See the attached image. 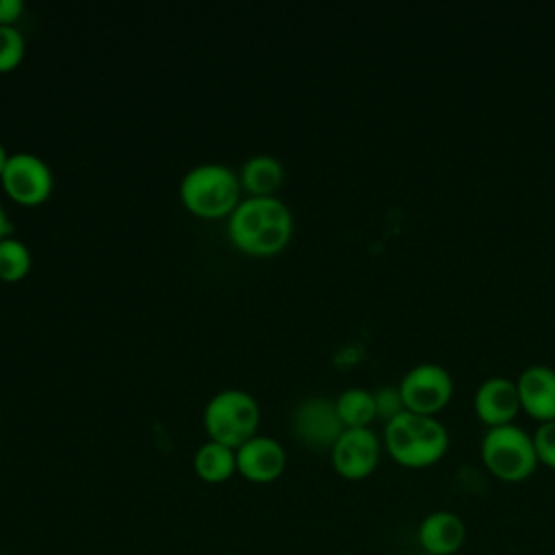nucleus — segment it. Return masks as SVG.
I'll use <instances>...</instances> for the list:
<instances>
[{
	"label": "nucleus",
	"instance_id": "4468645a",
	"mask_svg": "<svg viewBox=\"0 0 555 555\" xmlns=\"http://www.w3.org/2000/svg\"><path fill=\"white\" fill-rule=\"evenodd\" d=\"M238 180L249 195H275L284 180V165L271 154H254L243 163Z\"/></svg>",
	"mask_w": 555,
	"mask_h": 555
},
{
	"label": "nucleus",
	"instance_id": "6e6552de",
	"mask_svg": "<svg viewBox=\"0 0 555 555\" xmlns=\"http://www.w3.org/2000/svg\"><path fill=\"white\" fill-rule=\"evenodd\" d=\"M382 442L371 427H345L330 449L334 470L345 479L369 477L379 462Z\"/></svg>",
	"mask_w": 555,
	"mask_h": 555
},
{
	"label": "nucleus",
	"instance_id": "412c9836",
	"mask_svg": "<svg viewBox=\"0 0 555 555\" xmlns=\"http://www.w3.org/2000/svg\"><path fill=\"white\" fill-rule=\"evenodd\" d=\"M22 11H24L22 0H0V26L15 24V20L22 15Z\"/></svg>",
	"mask_w": 555,
	"mask_h": 555
},
{
	"label": "nucleus",
	"instance_id": "9b49d317",
	"mask_svg": "<svg viewBox=\"0 0 555 555\" xmlns=\"http://www.w3.org/2000/svg\"><path fill=\"white\" fill-rule=\"evenodd\" d=\"M477 416L488 423L490 427L494 425H505L512 423L516 412L520 410V397L516 382L503 375H492L483 379L473 399Z\"/></svg>",
	"mask_w": 555,
	"mask_h": 555
},
{
	"label": "nucleus",
	"instance_id": "2eb2a0df",
	"mask_svg": "<svg viewBox=\"0 0 555 555\" xmlns=\"http://www.w3.org/2000/svg\"><path fill=\"white\" fill-rule=\"evenodd\" d=\"M193 470L202 481L221 483L236 473V449L208 440L193 455Z\"/></svg>",
	"mask_w": 555,
	"mask_h": 555
},
{
	"label": "nucleus",
	"instance_id": "5701e85b",
	"mask_svg": "<svg viewBox=\"0 0 555 555\" xmlns=\"http://www.w3.org/2000/svg\"><path fill=\"white\" fill-rule=\"evenodd\" d=\"M9 152H7V147L0 143V178H2V171H4V167H7V163H9Z\"/></svg>",
	"mask_w": 555,
	"mask_h": 555
},
{
	"label": "nucleus",
	"instance_id": "0eeeda50",
	"mask_svg": "<svg viewBox=\"0 0 555 555\" xmlns=\"http://www.w3.org/2000/svg\"><path fill=\"white\" fill-rule=\"evenodd\" d=\"M0 180L9 197L26 206L46 202L54 189L50 165L33 152H13Z\"/></svg>",
	"mask_w": 555,
	"mask_h": 555
},
{
	"label": "nucleus",
	"instance_id": "f8f14e48",
	"mask_svg": "<svg viewBox=\"0 0 555 555\" xmlns=\"http://www.w3.org/2000/svg\"><path fill=\"white\" fill-rule=\"evenodd\" d=\"M416 540L425 555H455L466 542V525L455 512L434 509L418 522Z\"/></svg>",
	"mask_w": 555,
	"mask_h": 555
},
{
	"label": "nucleus",
	"instance_id": "f3484780",
	"mask_svg": "<svg viewBox=\"0 0 555 555\" xmlns=\"http://www.w3.org/2000/svg\"><path fill=\"white\" fill-rule=\"evenodd\" d=\"M33 264L30 249L17 236H7L0 241V280L2 282H20L28 275Z\"/></svg>",
	"mask_w": 555,
	"mask_h": 555
},
{
	"label": "nucleus",
	"instance_id": "f03ea898",
	"mask_svg": "<svg viewBox=\"0 0 555 555\" xmlns=\"http://www.w3.org/2000/svg\"><path fill=\"white\" fill-rule=\"evenodd\" d=\"M384 444L395 462L423 468L436 464L447 453L449 431L431 414L403 410L384 425Z\"/></svg>",
	"mask_w": 555,
	"mask_h": 555
},
{
	"label": "nucleus",
	"instance_id": "f257e3e1",
	"mask_svg": "<svg viewBox=\"0 0 555 555\" xmlns=\"http://www.w3.org/2000/svg\"><path fill=\"white\" fill-rule=\"evenodd\" d=\"M293 212L278 195H249L228 215V236L251 256L282 251L293 236Z\"/></svg>",
	"mask_w": 555,
	"mask_h": 555
},
{
	"label": "nucleus",
	"instance_id": "dca6fc26",
	"mask_svg": "<svg viewBox=\"0 0 555 555\" xmlns=\"http://www.w3.org/2000/svg\"><path fill=\"white\" fill-rule=\"evenodd\" d=\"M336 410L345 427H369V423L377 416L375 414V399L373 390L362 386L345 388L336 399Z\"/></svg>",
	"mask_w": 555,
	"mask_h": 555
},
{
	"label": "nucleus",
	"instance_id": "ddd939ff",
	"mask_svg": "<svg viewBox=\"0 0 555 555\" xmlns=\"http://www.w3.org/2000/svg\"><path fill=\"white\" fill-rule=\"evenodd\" d=\"M520 405L540 423L555 418V369L527 364L516 379Z\"/></svg>",
	"mask_w": 555,
	"mask_h": 555
},
{
	"label": "nucleus",
	"instance_id": "1a4fd4ad",
	"mask_svg": "<svg viewBox=\"0 0 555 555\" xmlns=\"http://www.w3.org/2000/svg\"><path fill=\"white\" fill-rule=\"evenodd\" d=\"M291 427L299 442L314 449H332V444L345 429L336 403L327 397L301 399L293 410Z\"/></svg>",
	"mask_w": 555,
	"mask_h": 555
},
{
	"label": "nucleus",
	"instance_id": "7ed1b4c3",
	"mask_svg": "<svg viewBox=\"0 0 555 555\" xmlns=\"http://www.w3.org/2000/svg\"><path fill=\"white\" fill-rule=\"evenodd\" d=\"M241 193L238 173L221 163H202L191 167L180 180V199L199 217H228Z\"/></svg>",
	"mask_w": 555,
	"mask_h": 555
},
{
	"label": "nucleus",
	"instance_id": "aec40b11",
	"mask_svg": "<svg viewBox=\"0 0 555 555\" xmlns=\"http://www.w3.org/2000/svg\"><path fill=\"white\" fill-rule=\"evenodd\" d=\"M531 436H533L538 462L555 468V418L542 421Z\"/></svg>",
	"mask_w": 555,
	"mask_h": 555
},
{
	"label": "nucleus",
	"instance_id": "39448f33",
	"mask_svg": "<svg viewBox=\"0 0 555 555\" xmlns=\"http://www.w3.org/2000/svg\"><path fill=\"white\" fill-rule=\"evenodd\" d=\"M486 468L501 481H522L533 475L538 455L533 436L514 423L490 427L479 447Z\"/></svg>",
	"mask_w": 555,
	"mask_h": 555
},
{
	"label": "nucleus",
	"instance_id": "423d86ee",
	"mask_svg": "<svg viewBox=\"0 0 555 555\" xmlns=\"http://www.w3.org/2000/svg\"><path fill=\"white\" fill-rule=\"evenodd\" d=\"M405 410L418 414H436L453 395V377L438 362H421L408 369L399 382Z\"/></svg>",
	"mask_w": 555,
	"mask_h": 555
},
{
	"label": "nucleus",
	"instance_id": "6ab92c4d",
	"mask_svg": "<svg viewBox=\"0 0 555 555\" xmlns=\"http://www.w3.org/2000/svg\"><path fill=\"white\" fill-rule=\"evenodd\" d=\"M373 399H375V414L379 418H384L386 423L397 416L399 412L405 410V403H403V397L399 392V386H379L373 390Z\"/></svg>",
	"mask_w": 555,
	"mask_h": 555
},
{
	"label": "nucleus",
	"instance_id": "4be33fe9",
	"mask_svg": "<svg viewBox=\"0 0 555 555\" xmlns=\"http://www.w3.org/2000/svg\"><path fill=\"white\" fill-rule=\"evenodd\" d=\"M11 232H13V228H11V219H9L7 210H4V206L0 204V241H2V238H7V236H11Z\"/></svg>",
	"mask_w": 555,
	"mask_h": 555
},
{
	"label": "nucleus",
	"instance_id": "20e7f679",
	"mask_svg": "<svg viewBox=\"0 0 555 555\" xmlns=\"http://www.w3.org/2000/svg\"><path fill=\"white\" fill-rule=\"evenodd\" d=\"M258 423L260 405L254 395L241 388H223L215 392L204 408V427L210 440L232 449L256 436Z\"/></svg>",
	"mask_w": 555,
	"mask_h": 555
},
{
	"label": "nucleus",
	"instance_id": "9d476101",
	"mask_svg": "<svg viewBox=\"0 0 555 555\" xmlns=\"http://www.w3.org/2000/svg\"><path fill=\"white\" fill-rule=\"evenodd\" d=\"M286 468V451L273 436L256 434L236 447V473L247 481L269 483L275 481Z\"/></svg>",
	"mask_w": 555,
	"mask_h": 555
},
{
	"label": "nucleus",
	"instance_id": "a211bd4d",
	"mask_svg": "<svg viewBox=\"0 0 555 555\" xmlns=\"http://www.w3.org/2000/svg\"><path fill=\"white\" fill-rule=\"evenodd\" d=\"M26 52V39L15 24L0 26V72L17 67Z\"/></svg>",
	"mask_w": 555,
	"mask_h": 555
}]
</instances>
